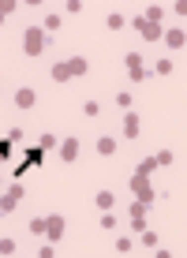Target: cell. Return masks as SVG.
Instances as JSON below:
<instances>
[{"label":"cell","mask_w":187,"mask_h":258,"mask_svg":"<svg viewBox=\"0 0 187 258\" xmlns=\"http://www.w3.org/2000/svg\"><path fill=\"white\" fill-rule=\"evenodd\" d=\"M135 26H139V34H142L146 42H157V38H161V23H150V19L139 15V19H135Z\"/></svg>","instance_id":"cell-5"},{"label":"cell","mask_w":187,"mask_h":258,"mask_svg":"<svg viewBox=\"0 0 187 258\" xmlns=\"http://www.w3.org/2000/svg\"><path fill=\"white\" fill-rule=\"evenodd\" d=\"M0 255H15V240H0Z\"/></svg>","instance_id":"cell-23"},{"label":"cell","mask_w":187,"mask_h":258,"mask_svg":"<svg viewBox=\"0 0 187 258\" xmlns=\"http://www.w3.org/2000/svg\"><path fill=\"white\" fill-rule=\"evenodd\" d=\"M68 71H71V79H75V75H86V71H90V64H86L83 56H71V60H68Z\"/></svg>","instance_id":"cell-11"},{"label":"cell","mask_w":187,"mask_h":258,"mask_svg":"<svg viewBox=\"0 0 187 258\" xmlns=\"http://www.w3.org/2000/svg\"><path fill=\"white\" fill-rule=\"evenodd\" d=\"M0 23H4V11H0Z\"/></svg>","instance_id":"cell-27"},{"label":"cell","mask_w":187,"mask_h":258,"mask_svg":"<svg viewBox=\"0 0 187 258\" xmlns=\"http://www.w3.org/2000/svg\"><path fill=\"white\" fill-rule=\"evenodd\" d=\"M161 38H165V45H169V49H184V45H187V34H184V26H176V30L161 34Z\"/></svg>","instance_id":"cell-8"},{"label":"cell","mask_w":187,"mask_h":258,"mask_svg":"<svg viewBox=\"0 0 187 258\" xmlns=\"http://www.w3.org/2000/svg\"><path fill=\"white\" fill-rule=\"evenodd\" d=\"M49 75H52V83H68V79H71V71H68V60L52 64V71H49Z\"/></svg>","instance_id":"cell-10"},{"label":"cell","mask_w":187,"mask_h":258,"mask_svg":"<svg viewBox=\"0 0 187 258\" xmlns=\"http://www.w3.org/2000/svg\"><path fill=\"white\" fill-rule=\"evenodd\" d=\"M97 154L112 157V154H116V139H109V135H105V139H97Z\"/></svg>","instance_id":"cell-14"},{"label":"cell","mask_w":187,"mask_h":258,"mask_svg":"<svg viewBox=\"0 0 187 258\" xmlns=\"http://www.w3.org/2000/svg\"><path fill=\"white\" fill-rule=\"evenodd\" d=\"M112 202H116L112 191H97V206H101V209H112Z\"/></svg>","instance_id":"cell-15"},{"label":"cell","mask_w":187,"mask_h":258,"mask_svg":"<svg viewBox=\"0 0 187 258\" xmlns=\"http://www.w3.org/2000/svg\"><path fill=\"white\" fill-rule=\"evenodd\" d=\"M153 71H157V75H172V60H157Z\"/></svg>","instance_id":"cell-21"},{"label":"cell","mask_w":187,"mask_h":258,"mask_svg":"<svg viewBox=\"0 0 187 258\" xmlns=\"http://www.w3.org/2000/svg\"><path fill=\"white\" fill-rule=\"evenodd\" d=\"M131 191L139 195L142 206H153V199H157V191L150 187V176H131Z\"/></svg>","instance_id":"cell-2"},{"label":"cell","mask_w":187,"mask_h":258,"mask_svg":"<svg viewBox=\"0 0 187 258\" xmlns=\"http://www.w3.org/2000/svg\"><path fill=\"white\" fill-rule=\"evenodd\" d=\"M131 247H135V243H131V240H128V236H124V240H120V243H116V251H120V255H128V251H131Z\"/></svg>","instance_id":"cell-25"},{"label":"cell","mask_w":187,"mask_h":258,"mask_svg":"<svg viewBox=\"0 0 187 258\" xmlns=\"http://www.w3.org/2000/svg\"><path fill=\"white\" fill-rule=\"evenodd\" d=\"M161 15H165V8H157V4H150L142 19H150V23H161Z\"/></svg>","instance_id":"cell-16"},{"label":"cell","mask_w":187,"mask_h":258,"mask_svg":"<svg viewBox=\"0 0 187 258\" xmlns=\"http://www.w3.org/2000/svg\"><path fill=\"white\" fill-rule=\"evenodd\" d=\"M45 236H49L52 243L64 240V217H45Z\"/></svg>","instance_id":"cell-6"},{"label":"cell","mask_w":187,"mask_h":258,"mask_svg":"<svg viewBox=\"0 0 187 258\" xmlns=\"http://www.w3.org/2000/svg\"><path fill=\"white\" fill-rule=\"evenodd\" d=\"M153 168H157V161H153V157H146V161H142V165H139V168H135V176H150V172H153Z\"/></svg>","instance_id":"cell-17"},{"label":"cell","mask_w":187,"mask_h":258,"mask_svg":"<svg viewBox=\"0 0 187 258\" xmlns=\"http://www.w3.org/2000/svg\"><path fill=\"white\" fill-rule=\"evenodd\" d=\"M42 30H60V15H56V11L45 15V26H42Z\"/></svg>","instance_id":"cell-20"},{"label":"cell","mask_w":187,"mask_h":258,"mask_svg":"<svg viewBox=\"0 0 187 258\" xmlns=\"http://www.w3.org/2000/svg\"><path fill=\"white\" fill-rule=\"evenodd\" d=\"M60 157H64V161H75V157H79V142H75V139H68L64 146H60Z\"/></svg>","instance_id":"cell-13"},{"label":"cell","mask_w":187,"mask_h":258,"mask_svg":"<svg viewBox=\"0 0 187 258\" xmlns=\"http://www.w3.org/2000/svg\"><path fill=\"white\" fill-rule=\"evenodd\" d=\"M52 146H56V135H42V139H38V150H52Z\"/></svg>","instance_id":"cell-18"},{"label":"cell","mask_w":187,"mask_h":258,"mask_svg":"<svg viewBox=\"0 0 187 258\" xmlns=\"http://www.w3.org/2000/svg\"><path fill=\"white\" fill-rule=\"evenodd\" d=\"M105 23H109V30H124V15H120V11H112Z\"/></svg>","instance_id":"cell-19"},{"label":"cell","mask_w":187,"mask_h":258,"mask_svg":"<svg viewBox=\"0 0 187 258\" xmlns=\"http://www.w3.org/2000/svg\"><path fill=\"white\" fill-rule=\"evenodd\" d=\"M19 199H23V187H19V183H11L8 195H0V213H11V209L19 206Z\"/></svg>","instance_id":"cell-4"},{"label":"cell","mask_w":187,"mask_h":258,"mask_svg":"<svg viewBox=\"0 0 187 258\" xmlns=\"http://www.w3.org/2000/svg\"><path fill=\"white\" fill-rule=\"evenodd\" d=\"M142 243H146V247H157V236H153V232H146V228H142Z\"/></svg>","instance_id":"cell-26"},{"label":"cell","mask_w":187,"mask_h":258,"mask_svg":"<svg viewBox=\"0 0 187 258\" xmlns=\"http://www.w3.org/2000/svg\"><path fill=\"white\" fill-rule=\"evenodd\" d=\"M124 67H128V75L135 79V83H142V79H146V64H142L139 52H128V56H124Z\"/></svg>","instance_id":"cell-3"},{"label":"cell","mask_w":187,"mask_h":258,"mask_svg":"<svg viewBox=\"0 0 187 258\" xmlns=\"http://www.w3.org/2000/svg\"><path fill=\"white\" fill-rule=\"evenodd\" d=\"M34 101H38V98H34V90H26V86L15 94V105H19V108H34Z\"/></svg>","instance_id":"cell-12"},{"label":"cell","mask_w":187,"mask_h":258,"mask_svg":"<svg viewBox=\"0 0 187 258\" xmlns=\"http://www.w3.org/2000/svg\"><path fill=\"white\" fill-rule=\"evenodd\" d=\"M139 127H142V124H139V116H135V112H128V116H124V135H128V139H139V135H142Z\"/></svg>","instance_id":"cell-9"},{"label":"cell","mask_w":187,"mask_h":258,"mask_svg":"<svg viewBox=\"0 0 187 258\" xmlns=\"http://www.w3.org/2000/svg\"><path fill=\"white\" fill-rule=\"evenodd\" d=\"M153 161H157V165H172V150H161V154H157Z\"/></svg>","instance_id":"cell-24"},{"label":"cell","mask_w":187,"mask_h":258,"mask_svg":"<svg viewBox=\"0 0 187 258\" xmlns=\"http://www.w3.org/2000/svg\"><path fill=\"white\" fill-rule=\"evenodd\" d=\"M30 232H34V236L45 232V217H34V221H30Z\"/></svg>","instance_id":"cell-22"},{"label":"cell","mask_w":187,"mask_h":258,"mask_svg":"<svg viewBox=\"0 0 187 258\" xmlns=\"http://www.w3.org/2000/svg\"><path fill=\"white\" fill-rule=\"evenodd\" d=\"M23 49H26V56H42V49H45V30L42 26H30V30L23 34Z\"/></svg>","instance_id":"cell-1"},{"label":"cell","mask_w":187,"mask_h":258,"mask_svg":"<svg viewBox=\"0 0 187 258\" xmlns=\"http://www.w3.org/2000/svg\"><path fill=\"white\" fill-rule=\"evenodd\" d=\"M146 209H150V206H142V202H131V209H128L131 225H135L139 232H142V228H146Z\"/></svg>","instance_id":"cell-7"}]
</instances>
